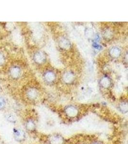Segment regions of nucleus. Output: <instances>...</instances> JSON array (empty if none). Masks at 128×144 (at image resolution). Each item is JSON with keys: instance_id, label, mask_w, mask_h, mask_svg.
I'll list each match as a JSON object with an SVG mask.
<instances>
[{"instance_id": "f257e3e1", "label": "nucleus", "mask_w": 128, "mask_h": 144, "mask_svg": "<svg viewBox=\"0 0 128 144\" xmlns=\"http://www.w3.org/2000/svg\"><path fill=\"white\" fill-rule=\"evenodd\" d=\"M14 134L15 139L18 140H21L23 139L24 136V132L20 130H15L14 132Z\"/></svg>"}, {"instance_id": "f03ea898", "label": "nucleus", "mask_w": 128, "mask_h": 144, "mask_svg": "<svg viewBox=\"0 0 128 144\" xmlns=\"http://www.w3.org/2000/svg\"><path fill=\"white\" fill-rule=\"evenodd\" d=\"M35 58H36V61L40 62L43 61L44 59V56L42 53L39 52L36 55Z\"/></svg>"}, {"instance_id": "7ed1b4c3", "label": "nucleus", "mask_w": 128, "mask_h": 144, "mask_svg": "<svg viewBox=\"0 0 128 144\" xmlns=\"http://www.w3.org/2000/svg\"><path fill=\"white\" fill-rule=\"evenodd\" d=\"M6 119L11 122H14L15 121V116L12 114H8L6 116Z\"/></svg>"}, {"instance_id": "20e7f679", "label": "nucleus", "mask_w": 128, "mask_h": 144, "mask_svg": "<svg viewBox=\"0 0 128 144\" xmlns=\"http://www.w3.org/2000/svg\"><path fill=\"white\" fill-rule=\"evenodd\" d=\"M11 74H12V76H14V77H17L19 76V70L17 68H13L11 71Z\"/></svg>"}, {"instance_id": "39448f33", "label": "nucleus", "mask_w": 128, "mask_h": 144, "mask_svg": "<svg viewBox=\"0 0 128 144\" xmlns=\"http://www.w3.org/2000/svg\"><path fill=\"white\" fill-rule=\"evenodd\" d=\"M111 53V54L113 55V56H115V57L118 56L120 54V50L117 48H115L112 50Z\"/></svg>"}, {"instance_id": "423d86ee", "label": "nucleus", "mask_w": 128, "mask_h": 144, "mask_svg": "<svg viewBox=\"0 0 128 144\" xmlns=\"http://www.w3.org/2000/svg\"><path fill=\"white\" fill-rule=\"evenodd\" d=\"M73 76L71 74H66L64 77V80L66 82H70L72 80Z\"/></svg>"}, {"instance_id": "0eeeda50", "label": "nucleus", "mask_w": 128, "mask_h": 144, "mask_svg": "<svg viewBox=\"0 0 128 144\" xmlns=\"http://www.w3.org/2000/svg\"><path fill=\"white\" fill-rule=\"evenodd\" d=\"M46 78L47 80L49 81H52L54 79V76L52 73H49L46 76Z\"/></svg>"}, {"instance_id": "6e6552de", "label": "nucleus", "mask_w": 128, "mask_h": 144, "mask_svg": "<svg viewBox=\"0 0 128 144\" xmlns=\"http://www.w3.org/2000/svg\"><path fill=\"white\" fill-rule=\"evenodd\" d=\"M5 105V101L4 99L2 97H0V110L3 108Z\"/></svg>"}, {"instance_id": "1a4fd4ad", "label": "nucleus", "mask_w": 128, "mask_h": 144, "mask_svg": "<svg viewBox=\"0 0 128 144\" xmlns=\"http://www.w3.org/2000/svg\"><path fill=\"white\" fill-rule=\"evenodd\" d=\"M65 41H64V40H62V42H61V45L62 46V47H65H65H67L68 46H69V43L67 42V41H66V40H65Z\"/></svg>"}, {"instance_id": "9d476101", "label": "nucleus", "mask_w": 128, "mask_h": 144, "mask_svg": "<svg viewBox=\"0 0 128 144\" xmlns=\"http://www.w3.org/2000/svg\"><path fill=\"white\" fill-rule=\"evenodd\" d=\"M102 83L103 84H104V86H107L109 84V80L107 79V78H104L103 80H102Z\"/></svg>"}, {"instance_id": "9b49d317", "label": "nucleus", "mask_w": 128, "mask_h": 144, "mask_svg": "<svg viewBox=\"0 0 128 144\" xmlns=\"http://www.w3.org/2000/svg\"><path fill=\"white\" fill-rule=\"evenodd\" d=\"M4 61V58H3V57L0 54V64H1V63H2Z\"/></svg>"}]
</instances>
